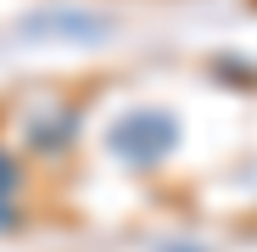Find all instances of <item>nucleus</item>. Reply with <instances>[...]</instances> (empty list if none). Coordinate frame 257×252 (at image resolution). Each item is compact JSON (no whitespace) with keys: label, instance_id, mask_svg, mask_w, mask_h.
Wrapping results in <instances>:
<instances>
[{"label":"nucleus","instance_id":"f257e3e1","mask_svg":"<svg viewBox=\"0 0 257 252\" xmlns=\"http://www.w3.org/2000/svg\"><path fill=\"white\" fill-rule=\"evenodd\" d=\"M117 146L123 151H140V157H157L162 146H174V123H168L162 112H140V118H128L117 129Z\"/></svg>","mask_w":257,"mask_h":252}]
</instances>
